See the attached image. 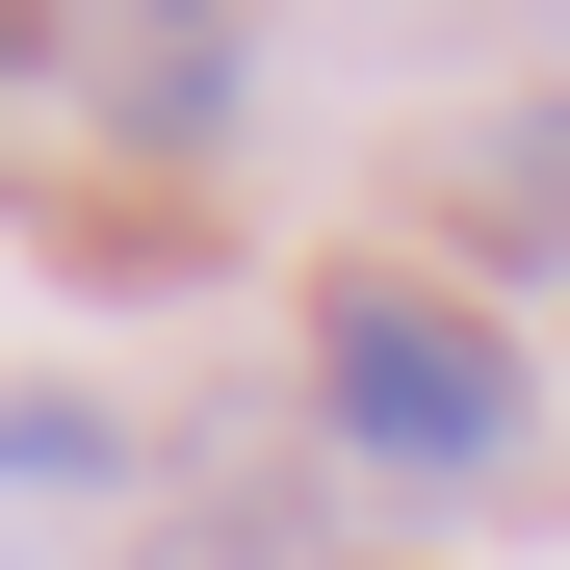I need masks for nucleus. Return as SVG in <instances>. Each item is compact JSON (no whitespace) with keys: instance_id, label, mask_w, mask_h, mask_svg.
Returning <instances> with one entry per match:
<instances>
[{"instance_id":"f257e3e1","label":"nucleus","mask_w":570,"mask_h":570,"mask_svg":"<svg viewBox=\"0 0 570 570\" xmlns=\"http://www.w3.org/2000/svg\"><path fill=\"white\" fill-rule=\"evenodd\" d=\"M312 390H337L363 466H415V493H493V466H519V337L441 312V285H337V312H312Z\"/></svg>"},{"instance_id":"7ed1b4c3","label":"nucleus","mask_w":570,"mask_h":570,"mask_svg":"<svg viewBox=\"0 0 570 570\" xmlns=\"http://www.w3.org/2000/svg\"><path fill=\"white\" fill-rule=\"evenodd\" d=\"M466 259H570V105H493V130H466Z\"/></svg>"},{"instance_id":"39448f33","label":"nucleus","mask_w":570,"mask_h":570,"mask_svg":"<svg viewBox=\"0 0 570 570\" xmlns=\"http://www.w3.org/2000/svg\"><path fill=\"white\" fill-rule=\"evenodd\" d=\"M0 78H52V0H0Z\"/></svg>"},{"instance_id":"f03ea898","label":"nucleus","mask_w":570,"mask_h":570,"mask_svg":"<svg viewBox=\"0 0 570 570\" xmlns=\"http://www.w3.org/2000/svg\"><path fill=\"white\" fill-rule=\"evenodd\" d=\"M105 105H130L156 156H181V130L234 105V0H130V27H105Z\"/></svg>"},{"instance_id":"20e7f679","label":"nucleus","mask_w":570,"mask_h":570,"mask_svg":"<svg viewBox=\"0 0 570 570\" xmlns=\"http://www.w3.org/2000/svg\"><path fill=\"white\" fill-rule=\"evenodd\" d=\"M181 570H312V544H285L259 493H208V519H181Z\"/></svg>"}]
</instances>
